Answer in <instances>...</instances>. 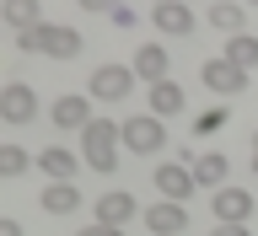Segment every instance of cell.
I'll return each mask as SVG.
<instances>
[{"label":"cell","instance_id":"7a4b0ae2","mask_svg":"<svg viewBox=\"0 0 258 236\" xmlns=\"http://www.w3.org/2000/svg\"><path fill=\"white\" fill-rule=\"evenodd\" d=\"M118 145L135 150V156H156L161 145H167V129H161V118L140 113V118H124V124H118Z\"/></svg>","mask_w":258,"mask_h":236},{"label":"cell","instance_id":"2e32d148","mask_svg":"<svg viewBox=\"0 0 258 236\" xmlns=\"http://www.w3.org/2000/svg\"><path fill=\"white\" fill-rule=\"evenodd\" d=\"M32 167H43V177H48V183H70L81 161L70 156V150H59V145H48V150H43L38 161H32Z\"/></svg>","mask_w":258,"mask_h":236},{"label":"cell","instance_id":"8992f818","mask_svg":"<svg viewBox=\"0 0 258 236\" xmlns=\"http://www.w3.org/2000/svg\"><path fill=\"white\" fill-rule=\"evenodd\" d=\"M253 193L247 188H215V225H247Z\"/></svg>","mask_w":258,"mask_h":236},{"label":"cell","instance_id":"4316f807","mask_svg":"<svg viewBox=\"0 0 258 236\" xmlns=\"http://www.w3.org/2000/svg\"><path fill=\"white\" fill-rule=\"evenodd\" d=\"M253 172H258V134H253Z\"/></svg>","mask_w":258,"mask_h":236},{"label":"cell","instance_id":"52a82bcc","mask_svg":"<svg viewBox=\"0 0 258 236\" xmlns=\"http://www.w3.org/2000/svg\"><path fill=\"white\" fill-rule=\"evenodd\" d=\"M156 188H161L167 204H183V199L194 193V172L183 167V161H161V167H156Z\"/></svg>","mask_w":258,"mask_h":236},{"label":"cell","instance_id":"3957f363","mask_svg":"<svg viewBox=\"0 0 258 236\" xmlns=\"http://www.w3.org/2000/svg\"><path fill=\"white\" fill-rule=\"evenodd\" d=\"M0 118L6 124H32L38 118V92H32L27 81H6L0 86Z\"/></svg>","mask_w":258,"mask_h":236},{"label":"cell","instance_id":"6da1fadb","mask_svg":"<svg viewBox=\"0 0 258 236\" xmlns=\"http://www.w3.org/2000/svg\"><path fill=\"white\" fill-rule=\"evenodd\" d=\"M81 156H86L92 172H113L118 167V124L113 118H92L81 129Z\"/></svg>","mask_w":258,"mask_h":236},{"label":"cell","instance_id":"9c48e42d","mask_svg":"<svg viewBox=\"0 0 258 236\" xmlns=\"http://www.w3.org/2000/svg\"><path fill=\"white\" fill-rule=\"evenodd\" d=\"M199 81H205L215 97H237L242 86H247V75H242L237 64H226V59H205V70H199Z\"/></svg>","mask_w":258,"mask_h":236},{"label":"cell","instance_id":"d4e9b609","mask_svg":"<svg viewBox=\"0 0 258 236\" xmlns=\"http://www.w3.org/2000/svg\"><path fill=\"white\" fill-rule=\"evenodd\" d=\"M0 236H22V225H16L11 215H0Z\"/></svg>","mask_w":258,"mask_h":236},{"label":"cell","instance_id":"484cf974","mask_svg":"<svg viewBox=\"0 0 258 236\" xmlns=\"http://www.w3.org/2000/svg\"><path fill=\"white\" fill-rule=\"evenodd\" d=\"M210 236H247V225H215Z\"/></svg>","mask_w":258,"mask_h":236},{"label":"cell","instance_id":"83f0119b","mask_svg":"<svg viewBox=\"0 0 258 236\" xmlns=\"http://www.w3.org/2000/svg\"><path fill=\"white\" fill-rule=\"evenodd\" d=\"M242 6H258V0H242Z\"/></svg>","mask_w":258,"mask_h":236},{"label":"cell","instance_id":"d6986e66","mask_svg":"<svg viewBox=\"0 0 258 236\" xmlns=\"http://www.w3.org/2000/svg\"><path fill=\"white\" fill-rule=\"evenodd\" d=\"M188 172H194V188H226V156H199Z\"/></svg>","mask_w":258,"mask_h":236},{"label":"cell","instance_id":"44dd1931","mask_svg":"<svg viewBox=\"0 0 258 236\" xmlns=\"http://www.w3.org/2000/svg\"><path fill=\"white\" fill-rule=\"evenodd\" d=\"M27 167H32V156L22 145H0V177H22Z\"/></svg>","mask_w":258,"mask_h":236},{"label":"cell","instance_id":"ac0fdd59","mask_svg":"<svg viewBox=\"0 0 258 236\" xmlns=\"http://www.w3.org/2000/svg\"><path fill=\"white\" fill-rule=\"evenodd\" d=\"M205 22H210L215 32H226V38H231V32H242V0H210Z\"/></svg>","mask_w":258,"mask_h":236},{"label":"cell","instance_id":"9a60e30c","mask_svg":"<svg viewBox=\"0 0 258 236\" xmlns=\"http://www.w3.org/2000/svg\"><path fill=\"white\" fill-rule=\"evenodd\" d=\"M0 22L16 27V32H27V27L43 22V6H38V0H0Z\"/></svg>","mask_w":258,"mask_h":236},{"label":"cell","instance_id":"f1b7e54d","mask_svg":"<svg viewBox=\"0 0 258 236\" xmlns=\"http://www.w3.org/2000/svg\"><path fill=\"white\" fill-rule=\"evenodd\" d=\"M183 6H188V0H183Z\"/></svg>","mask_w":258,"mask_h":236},{"label":"cell","instance_id":"ffe728a7","mask_svg":"<svg viewBox=\"0 0 258 236\" xmlns=\"http://www.w3.org/2000/svg\"><path fill=\"white\" fill-rule=\"evenodd\" d=\"M43 209H48V215H70V209H81L76 183H48V188H43Z\"/></svg>","mask_w":258,"mask_h":236},{"label":"cell","instance_id":"4fadbf2b","mask_svg":"<svg viewBox=\"0 0 258 236\" xmlns=\"http://www.w3.org/2000/svg\"><path fill=\"white\" fill-rule=\"evenodd\" d=\"M38 54H48V59H76L81 54V32L76 27H48L43 22V48Z\"/></svg>","mask_w":258,"mask_h":236},{"label":"cell","instance_id":"30bf717a","mask_svg":"<svg viewBox=\"0 0 258 236\" xmlns=\"http://www.w3.org/2000/svg\"><path fill=\"white\" fill-rule=\"evenodd\" d=\"M129 70H135V81H151V86H156V81H167L172 59H167L161 43H145V48H135V64H129Z\"/></svg>","mask_w":258,"mask_h":236},{"label":"cell","instance_id":"277c9868","mask_svg":"<svg viewBox=\"0 0 258 236\" xmlns=\"http://www.w3.org/2000/svg\"><path fill=\"white\" fill-rule=\"evenodd\" d=\"M129 92H135V70H129V64H102L92 75V97L97 102H124Z\"/></svg>","mask_w":258,"mask_h":236},{"label":"cell","instance_id":"7402d4cb","mask_svg":"<svg viewBox=\"0 0 258 236\" xmlns=\"http://www.w3.org/2000/svg\"><path fill=\"white\" fill-rule=\"evenodd\" d=\"M226 118H231V113H226V108H205V113H199V118H194V129H199V134H215V129H221Z\"/></svg>","mask_w":258,"mask_h":236},{"label":"cell","instance_id":"603a6c76","mask_svg":"<svg viewBox=\"0 0 258 236\" xmlns=\"http://www.w3.org/2000/svg\"><path fill=\"white\" fill-rule=\"evenodd\" d=\"M124 0H81V11H118Z\"/></svg>","mask_w":258,"mask_h":236},{"label":"cell","instance_id":"7c38bea8","mask_svg":"<svg viewBox=\"0 0 258 236\" xmlns=\"http://www.w3.org/2000/svg\"><path fill=\"white\" fill-rule=\"evenodd\" d=\"M48 118H54V124L59 129H86L92 124V97H59V102H54V108H48Z\"/></svg>","mask_w":258,"mask_h":236},{"label":"cell","instance_id":"cb8c5ba5","mask_svg":"<svg viewBox=\"0 0 258 236\" xmlns=\"http://www.w3.org/2000/svg\"><path fill=\"white\" fill-rule=\"evenodd\" d=\"M76 236H124V231H113V225H97V220H92V225H81Z\"/></svg>","mask_w":258,"mask_h":236},{"label":"cell","instance_id":"5b68a950","mask_svg":"<svg viewBox=\"0 0 258 236\" xmlns=\"http://www.w3.org/2000/svg\"><path fill=\"white\" fill-rule=\"evenodd\" d=\"M92 220H97V225H113V231H124V225L135 220V193H124V188L102 193V199H97V209H92Z\"/></svg>","mask_w":258,"mask_h":236},{"label":"cell","instance_id":"5bb4252c","mask_svg":"<svg viewBox=\"0 0 258 236\" xmlns=\"http://www.w3.org/2000/svg\"><path fill=\"white\" fill-rule=\"evenodd\" d=\"M221 59H226V64H237L242 75H247V70H258V38H253V32H231Z\"/></svg>","mask_w":258,"mask_h":236},{"label":"cell","instance_id":"8fae6325","mask_svg":"<svg viewBox=\"0 0 258 236\" xmlns=\"http://www.w3.org/2000/svg\"><path fill=\"white\" fill-rule=\"evenodd\" d=\"M151 22H156V32H172V38H188L194 32V11L183 0H161L156 11H151Z\"/></svg>","mask_w":258,"mask_h":236},{"label":"cell","instance_id":"ba28073f","mask_svg":"<svg viewBox=\"0 0 258 236\" xmlns=\"http://www.w3.org/2000/svg\"><path fill=\"white\" fill-rule=\"evenodd\" d=\"M145 231H151V236H183V231H188V209L161 199V204L145 209Z\"/></svg>","mask_w":258,"mask_h":236},{"label":"cell","instance_id":"e0dca14e","mask_svg":"<svg viewBox=\"0 0 258 236\" xmlns=\"http://www.w3.org/2000/svg\"><path fill=\"white\" fill-rule=\"evenodd\" d=\"M172 113H183V86L177 81H156L151 86V118H172Z\"/></svg>","mask_w":258,"mask_h":236}]
</instances>
